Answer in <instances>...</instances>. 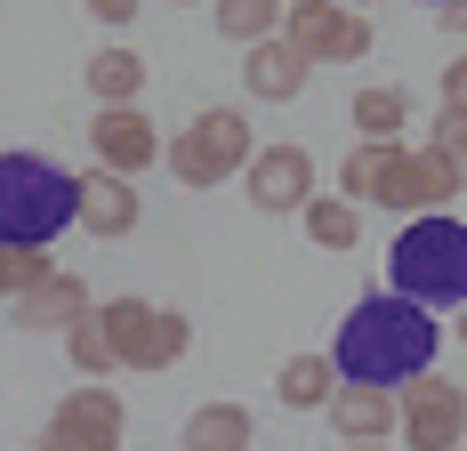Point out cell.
Returning <instances> with one entry per match:
<instances>
[{"mask_svg":"<svg viewBox=\"0 0 467 451\" xmlns=\"http://www.w3.org/2000/svg\"><path fill=\"white\" fill-rule=\"evenodd\" d=\"M435 339H443V322L427 315L420 299H403V290H363L347 322H338V379H363V387H403V379H420L435 371Z\"/></svg>","mask_w":467,"mask_h":451,"instance_id":"1","label":"cell"},{"mask_svg":"<svg viewBox=\"0 0 467 451\" xmlns=\"http://www.w3.org/2000/svg\"><path fill=\"white\" fill-rule=\"evenodd\" d=\"M387 290H403V299H420L427 315L435 307H467V226L451 210H420V218L395 234V250H387Z\"/></svg>","mask_w":467,"mask_h":451,"instance_id":"2","label":"cell"},{"mask_svg":"<svg viewBox=\"0 0 467 451\" xmlns=\"http://www.w3.org/2000/svg\"><path fill=\"white\" fill-rule=\"evenodd\" d=\"M81 218V178L48 153H0V242L48 250Z\"/></svg>","mask_w":467,"mask_h":451,"instance_id":"3","label":"cell"},{"mask_svg":"<svg viewBox=\"0 0 467 451\" xmlns=\"http://www.w3.org/2000/svg\"><path fill=\"white\" fill-rule=\"evenodd\" d=\"M250 113H234V105H210V113H193L186 130L161 145V162L178 170V185H193V194H210V185H226L250 170Z\"/></svg>","mask_w":467,"mask_h":451,"instance_id":"4","label":"cell"},{"mask_svg":"<svg viewBox=\"0 0 467 451\" xmlns=\"http://www.w3.org/2000/svg\"><path fill=\"white\" fill-rule=\"evenodd\" d=\"M467 185V162H451L443 145H379V185L371 202L379 210H395V218H420V210H451Z\"/></svg>","mask_w":467,"mask_h":451,"instance_id":"5","label":"cell"},{"mask_svg":"<svg viewBox=\"0 0 467 451\" xmlns=\"http://www.w3.org/2000/svg\"><path fill=\"white\" fill-rule=\"evenodd\" d=\"M97 322H105L121 371H170V362L193 347V322L178 315V307H153V299H105Z\"/></svg>","mask_w":467,"mask_h":451,"instance_id":"6","label":"cell"},{"mask_svg":"<svg viewBox=\"0 0 467 451\" xmlns=\"http://www.w3.org/2000/svg\"><path fill=\"white\" fill-rule=\"evenodd\" d=\"M282 33L306 48L315 65H355L371 57V16L355 0H282Z\"/></svg>","mask_w":467,"mask_h":451,"instance_id":"7","label":"cell"},{"mask_svg":"<svg viewBox=\"0 0 467 451\" xmlns=\"http://www.w3.org/2000/svg\"><path fill=\"white\" fill-rule=\"evenodd\" d=\"M395 404H403V444L411 451H460L467 444V387H451L443 371L403 379Z\"/></svg>","mask_w":467,"mask_h":451,"instance_id":"8","label":"cell"},{"mask_svg":"<svg viewBox=\"0 0 467 451\" xmlns=\"http://www.w3.org/2000/svg\"><path fill=\"white\" fill-rule=\"evenodd\" d=\"M121 395L113 387H73L41 419V451H121Z\"/></svg>","mask_w":467,"mask_h":451,"instance_id":"9","label":"cell"},{"mask_svg":"<svg viewBox=\"0 0 467 451\" xmlns=\"http://www.w3.org/2000/svg\"><path fill=\"white\" fill-rule=\"evenodd\" d=\"M242 185H250V210H266V218H298L306 194H315V153H306V145H258L250 170H242Z\"/></svg>","mask_w":467,"mask_h":451,"instance_id":"10","label":"cell"},{"mask_svg":"<svg viewBox=\"0 0 467 451\" xmlns=\"http://www.w3.org/2000/svg\"><path fill=\"white\" fill-rule=\"evenodd\" d=\"M89 145H97V162L121 170V178H138V170L161 162V137H153V121H145V105H97Z\"/></svg>","mask_w":467,"mask_h":451,"instance_id":"11","label":"cell"},{"mask_svg":"<svg viewBox=\"0 0 467 451\" xmlns=\"http://www.w3.org/2000/svg\"><path fill=\"white\" fill-rule=\"evenodd\" d=\"M306 73H315V57L290 41V33H266V41L242 48V81H250L258 105H290V97L306 89Z\"/></svg>","mask_w":467,"mask_h":451,"instance_id":"12","label":"cell"},{"mask_svg":"<svg viewBox=\"0 0 467 451\" xmlns=\"http://www.w3.org/2000/svg\"><path fill=\"white\" fill-rule=\"evenodd\" d=\"M330 427H338V444H387L395 427H403V404H395V387H363V379H338V395H330Z\"/></svg>","mask_w":467,"mask_h":451,"instance_id":"13","label":"cell"},{"mask_svg":"<svg viewBox=\"0 0 467 451\" xmlns=\"http://www.w3.org/2000/svg\"><path fill=\"white\" fill-rule=\"evenodd\" d=\"M138 178H121V170H105V162H97V170H81V234H97V242H121V234H130V226H138Z\"/></svg>","mask_w":467,"mask_h":451,"instance_id":"14","label":"cell"},{"mask_svg":"<svg viewBox=\"0 0 467 451\" xmlns=\"http://www.w3.org/2000/svg\"><path fill=\"white\" fill-rule=\"evenodd\" d=\"M89 307H97V299H89V282H81V274L48 267L33 290H16V330H57V339H65Z\"/></svg>","mask_w":467,"mask_h":451,"instance_id":"15","label":"cell"},{"mask_svg":"<svg viewBox=\"0 0 467 451\" xmlns=\"http://www.w3.org/2000/svg\"><path fill=\"white\" fill-rule=\"evenodd\" d=\"M258 444V419L242 404H202L186 411V435H178V451H250Z\"/></svg>","mask_w":467,"mask_h":451,"instance_id":"16","label":"cell"},{"mask_svg":"<svg viewBox=\"0 0 467 451\" xmlns=\"http://www.w3.org/2000/svg\"><path fill=\"white\" fill-rule=\"evenodd\" d=\"M89 97H97V105H138V97H145V57L130 41H105L89 57Z\"/></svg>","mask_w":467,"mask_h":451,"instance_id":"17","label":"cell"},{"mask_svg":"<svg viewBox=\"0 0 467 451\" xmlns=\"http://www.w3.org/2000/svg\"><path fill=\"white\" fill-rule=\"evenodd\" d=\"M298 226H306L315 250H355V242H363V202H347V194H306Z\"/></svg>","mask_w":467,"mask_h":451,"instance_id":"18","label":"cell"},{"mask_svg":"<svg viewBox=\"0 0 467 451\" xmlns=\"http://www.w3.org/2000/svg\"><path fill=\"white\" fill-rule=\"evenodd\" d=\"M347 121L363 130V145H395V137L411 130V97L395 89V81H379V89H355V105H347Z\"/></svg>","mask_w":467,"mask_h":451,"instance_id":"19","label":"cell"},{"mask_svg":"<svg viewBox=\"0 0 467 451\" xmlns=\"http://www.w3.org/2000/svg\"><path fill=\"white\" fill-rule=\"evenodd\" d=\"M275 395L290 411H323L330 395H338V362H330V355H290L275 371Z\"/></svg>","mask_w":467,"mask_h":451,"instance_id":"20","label":"cell"},{"mask_svg":"<svg viewBox=\"0 0 467 451\" xmlns=\"http://www.w3.org/2000/svg\"><path fill=\"white\" fill-rule=\"evenodd\" d=\"M210 16H218V33L226 41H266V33H282V0H210Z\"/></svg>","mask_w":467,"mask_h":451,"instance_id":"21","label":"cell"},{"mask_svg":"<svg viewBox=\"0 0 467 451\" xmlns=\"http://www.w3.org/2000/svg\"><path fill=\"white\" fill-rule=\"evenodd\" d=\"M65 355H73V371H81V379H105V371H121V355H113V339H105L97 307L73 322V330H65Z\"/></svg>","mask_w":467,"mask_h":451,"instance_id":"22","label":"cell"},{"mask_svg":"<svg viewBox=\"0 0 467 451\" xmlns=\"http://www.w3.org/2000/svg\"><path fill=\"white\" fill-rule=\"evenodd\" d=\"M57 267L48 250H25V242H0V299H16V290H33L41 274Z\"/></svg>","mask_w":467,"mask_h":451,"instance_id":"23","label":"cell"},{"mask_svg":"<svg viewBox=\"0 0 467 451\" xmlns=\"http://www.w3.org/2000/svg\"><path fill=\"white\" fill-rule=\"evenodd\" d=\"M371 185H379V145H355V153L338 162V194H347V202H371Z\"/></svg>","mask_w":467,"mask_h":451,"instance_id":"24","label":"cell"},{"mask_svg":"<svg viewBox=\"0 0 467 451\" xmlns=\"http://www.w3.org/2000/svg\"><path fill=\"white\" fill-rule=\"evenodd\" d=\"M427 145H443L451 162H467V105H443V113H435V130H427Z\"/></svg>","mask_w":467,"mask_h":451,"instance_id":"25","label":"cell"},{"mask_svg":"<svg viewBox=\"0 0 467 451\" xmlns=\"http://www.w3.org/2000/svg\"><path fill=\"white\" fill-rule=\"evenodd\" d=\"M81 8H89L97 25H113V33H121V25H130V16L145 8V0H81Z\"/></svg>","mask_w":467,"mask_h":451,"instance_id":"26","label":"cell"},{"mask_svg":"<svg viewBox=\"0 0 467 451\" xmlns=\"http://www.w3.org/2000/svg\"><path fill=\"white\" fill-rule=\"evenodd\" d=\"M443 105H467V57H451V65H443Z\"/></svg>","mask_w":467,"mask_h":451,"instance_id":"27","label":"cell"},{"mask_svg":"<svg viewBox=\"0 0 467 451\" xmlns=\"http://www.w3.org/2000/svg\"><path fill=\"white\" fill-rule=\"evenodd\" d=\"M435 16H443V33H460V41H467V0H443Z\"/></svg>","mask_w":467,"mask_h":451,"instance_id":"28","label":"cell"},{"mask_svg":"<svg viewBox=\"0 0 467 451\" xmlns=\"http://www.w3.org/2000/svg\"><path fill=\"white\" fill-rule=\"evenodd\" d=\"M451 330H460V347H467V307H460V322H451Z\"/></svg>","mask_w":467,"mask_h":451,"instance_id":"29","label":"cell"},{"mask_svg":"<svg viewBox=\"0 0 467 451\" xmlns=\"http://www.w3.org/2000/svg\"><path fill=\"white\" fill-rule=\"evenodd\" d=\"M347 451H387V444H347Z\"/></svg>","mask_w":467,"mask_h":451,"instance_id":"30","label":"cell"},{"mask_svg":"<svg viewBox=\"0 0 467 451\" xmlns=\"http://www.w3.org/2000/svg\"><path fill=\"white\" fill-rule=\"evenodd\" d=\"M178 8H193V0H178Z\"/></svg>","mask_w":467,"mask_h":451,"instance_id":"31","label":"cell"},{"mask_svg":"<svg viewBox=\"0 0 467 451\" xmlns=\"http://www.w3.org/2000/svg\"><path fill=\"white\" fill-rule=\"evenodd\" d=\"M355 8H363V0H355Z\"/></svg>","mask_w":467,"mask_h":451,"instance_id":"32","label":"cell"},{"mask_svg":"<svg viewBox=\"0 0 467 451\" xmlns=\"http://www.w3.org/2000/svg\"><path fill=\"white\" fill-rule=\"evenodd\" d=\"M435 8H443V0H435Z\"/></svg>","mask_w":467,"mask_h":451,"instance_id":"33","label":"cell"}]
</instances>
